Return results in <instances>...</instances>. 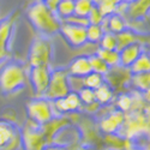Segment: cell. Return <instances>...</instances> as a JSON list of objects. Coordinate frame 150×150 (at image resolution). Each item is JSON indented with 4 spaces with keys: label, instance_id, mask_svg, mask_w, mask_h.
Instances as JSON below:
<instances>
[{
    "label": "cell",
    "instance_id": "obj_1",
    "mask_svg": "<svg viewBox=\"0 0 150 150\" xmlns=\"http://www.w3.org/2000/svg\"><path fill=\"white\" fill-rule=\"evenodd\" d=\"M27 16L31 25L42 36L49 37L60 31L61 19L42 0H36L29 6Z\"/></svg>",
    "mask_w": 150,
    "mask_h": 150
},
{
    "label": "cell",
    "instance_id": "obj_2",
    "mask_svg": "<svg viewBox=\"0 0 150 150\" xmlns=\"http://www.w3.org/2000/svg\"><path fill=\"white\" fill-rule=\"evenodd\" d=\"M27 83V72L18 61H8L0 69V91L15 94L22 90Z\"/></svg>",
    "mask_w": 150,
    "mask_h": 150
},
{
    "label": "cell",
    "instance_id": "obj_3",
    "mask_svg": "<svg viewBox=\"0 0 150 150\" xmlns=\"http://www.w3.org/2000/svg\"><path fill=\"white\" fill-rule=\"evenodd\" d=\"M53 57V46L47 36H37L31 42L28 61L30 67L34 66H49Z\"/></svg>",
    "mask_w": 150,
    "mask_h": 150
},
{
    "label": "cell",
    "instance_id": "obj_4",
    "mask_svg": "<svg viewBox=\"0 0 150 150\" xmlns=\"http://www.w3.org/2000/svg\"><path fill=\"white\" fill-rule=\"evenodd\" d=\"M71 91L70 74L66 69H55L51 72V81L43 97L54 101L57 98L66 96Z\"/></svg>",
    "mask_w": 150,
    "mask_h": 150
},
{
    "label": "cell",
    "instance_id": "obj_5",
    "mask_svg": "<svg viewBox=\"0 0 150 150\" xmlns=\"http://www.w3.org/2000/svg\"><path fill=\"white\" fill-rule=\"evenodd\" d=\"M145 113L143 110H131L125 113V120L118 132L124 139H132L136 138L145 131Z\"/></svg>",
    "mask_w": 150,
    "mask_h": 150
},
{
    "label": "cell",
    "instance_id": "obj_6",
    "mask_svg": "<svg viewBox=\"0 0 150 150\" xmlns=\"http://www.w3.org/2000/svg\"><path fill=\"white\" fill-rule=\"evenodd\" d=\"M22 132V148L23 150H42L47 141L42 132L41 125L28 119L21 129Z\"/></svg>",
    "mask_w": 150,
    "mask_h": 150
},
{
    "label": "cell",
    "instance_id": "obj_7",
    "mask_svg": "<svg viewBox=\"0 0 150 150\" xmlns=\"http://www.w3.org/2000/svg\"><path fill=\"white\" fill-rule=\"evenodd\" d=\"M27 113L30 120L35 121L39 125H43L51 120L55 113L53 109V103L51 100L43 96L35 97L27 105Z\"/></svg>",
    "mask_w": 150,
    "mask_h": 150
},
{
    "label": "cell",
    "instance_id": "obj_8",
    "mask_svg": "<svg viewBox=\"0 0 150 150\" xmlns=\"http://www.w3.org/2000/svg\"><path fill=\"white\" fill-rule=\"evenodd\" d=\"M22 148V132L8 119H0V150H19Z\"/></svg>",
    "mask_w": 150,
    "mask_h": 150
},
{
    "label": "cell",
    "instance_id": "obj_9",
    "mask_svg": "<svg viewBox=\"0 0 150 150\" xmlns=\"http://www.w3.org/2000/svg\"><path fill=\"white\" fill-rule=\"evenodd\" d=\"M86 27L77 25V24L61 22L60 34L65 39V41L73 48H79L86 43Z\"/></svg>",
    "mask_w": 150,
    "mask_h": 150
},
{
    "label": "cell",
    "instance_id": "obj_10",
    "mask_svg": "<svg viewBox=\"0 0 150 150\" xmlns=\"http://www.w3.org/2000/svg\"><path fill=\"white\" fill-rule=\"evenodd\" d=\"M124 120H125V113L113 106L112 109L107 110L106 113H103L100 117L98 127L106 134L118 133Z\"/></svg>",
    "mask_w": 150,
    "mask_h": 150
},
{
    "label": "cell",
    "instance_id": "obj_11",
    "mask_svg": "<svg viewBox=\"0 0 150 150\" xmlns=\"http://www.w3.org/2000/svg\"><path fill=\"white\" fill-rule=\"evenodd\" d=\"M51 72L52 70L49 66H34L30 67L29 71V79L31 83V86L34 89L35 96L41 97L45 95L49 81H51Z\"/></svg>",
    "mask_w": 150,
    "mask_h": 150
},
{
    "label": "cell",
    "instance_id": "obj_12",
    "mask_svg": "<svg viewBox=\"0 0 150 150\" xmlns=\"http://www.w3.org/2000/svg\"><path fill=\"white\" fill-rule=\"evenodd\" d=\"M52 103L55 115L72 113V112H77L83 108V103L81 101L78 91H73V90H71L64 97L54 100V101H52Z\"/></svg>",
    "mask_w": 150,
    "mask_h": 150
},
{
    "label": "cell",
    "instance_id": "obj_13",
    "mask_svg": "<svg viewBox=\"0 0 150 150\" xmlns=\"http://www.w3.org/2000/svg\"><path fill=\"white\" fill-rule=\"evenodd\" d=\"M70 124H71L70 118L62 114V115H54L49 121L41 125V129H42V132L45 134V138L47 141V144L54 142V138L57 137V134L62 129L69 126Z\"/></svg>",
    "mask_w": 150,
    "mask_h": 150
},
{
    "label": "cell",
    "instance_id": "obj_14",
    "mask_svg": "<svg viewBox=\"0 0 150 150\" xmlns=\"http://www.w3.org/2000/svg\"><path fill=\"white\" fill-rule=\"evenodd\" d=\"M131 74L132 73L129 67L118 65L114 67H109L108 72L105 74V81L114 89L117 86H121L125 83H130Z\"/></svg>",
    "mask_w": 150,
    "mask_h": 150
},
{
    "label": "cell",
    "instance_id": "obj_15",
    "mask_svg": "<svg viewBox=\"0 0 150 150\" xmlns=\"http://www.w3.org/2000/svg\"><path fill=\"white\" fill-rule=\"evenodd\" d=\"M16 21V15L8 16L0 22V62H3L7 57V46Z\"/></svg>",
    "mask_w": 150,
    "mask_h": 150
},
{
    "label": "cell",
    "instance_id": "obj_16",
    "mask_svg": "<svg viewBox=\"0 0 150 150\" xmlns=\"http://www.w3.org/2000/svg\"><path fill=\"white\" fill-rule=\"evenodd\" d=\"M143 52V46L142 43L138 42H133L126 47H124L122 49L119 51V55H120V65L124 67H129L133 64Z\"/></svg>",
    "mask_w": 150,
    "mask_h": 150
},
{
    "label": "cell",
    "instance_id": "obj_17",
    "mask_svg": "<svg viewBox=\"0 0 150 150\" xmlns=\"http://www.w3.org/2000/svg\"><path fill=\"white\" fill-rule=\"evenodd\" d=\"M67 72H69L70 76L79 77V78H83L88 73H90L91 66H90V61H89V55L76 57L71 61V64L69 65Z\"/></svg>",
    "mask_w": 150,
    "mask_h": 150
},
{
    "label": "cell",
    "instance_id": "obj_18",
    "mask_svg": "<svg viewBox=\"0 0 150 150\" xmlns=\"http://www.w3.org/2000/svg\"><path fill=\"white\" fill-rule=\"evenodd\" d=\"M150 10V0H134L127 6L126 16L132 21H138L144 17Z\"/></svg>",
    "mask_w": 150,
    "mask_h": 150
},
{
    "label": "cell",
    "instance_id": "obj_19",
    "mask_svg": "<svg viewBox=\"0 0 150 150\" xmlns=\"http://www.w3.org/2000/svg\"><path fill=\"white\" fill-rule=\"evenodd\" d=\"M95 100L101 106L110 105L112 101L114 100V90H113V88H112L108 83L105 82L102 85H100L97 89H95Z\"/></svg>",
    "mask_w": 150,
    "mask_h": 150
},
{
    "label": "cell",
    "instance_id": "obj_20",
    "mask_svg": "<svg viewBox=\"0 0 150 150\" xmlns=\"http://www.w3.org/2000/svg\"><path fill=\"white\" fill-rule=\"evenodd\" d=\"M131 85L133 89L143 93L150 86V71L146 72H138V73H132L131 79H130Z\"/></svg>",
    "mask_w": 150,
    "mask_h": 150
},
{
    "label": "cell",
    "instance_id": "obj_21",
    "mask_svg": "<svg viewBox=\"0 0 150 150\" xmlns=\"http://www.w3.org/2000/svg\"><path fill=\"white\" fill-rule=\"evenodd\" d=\"M100 58H101L109 67H114L120 65V55L119 51L117 49H103V48H97L95 52Z\"/></svg>",
    "mask_w": 150,
    "mask_h": 150
},
{
    "label": "cell",
    "instance_id": "obj_22",
    "mask_svg": "<svg viewBox=\"0 0 150 150\" xmlns=\"http://www.w3.org/2000/svg\"><path fill=\"white\" fill-rule=\"evenodd\" d=\"M117 35V51H120L133 42H138V35L131 29H124L122 31L115 34Z\"/></svg>",
    "mask_w": 150,
    "mask_h": 150
},
{
    "label": "cell",
    "instance_id": "obj_23",
    "mask_svg": "<svg viewBox=\"0 0 150 150\" xmlns=\"http://www.w3.org/2000/svg\"><path fill=\"white\" fill-rule=\"evenodd\" d=\"M107 27H108V31L118 34L124 29H126V21L124 19L121 15L113 13L110 16H107Z\"/></svg>",
    "mask_w": 150,
    "mask_h": 150
},
{
    "label": "cell",
    "instance_id": "obj_24",
    "mask_svg": "<svg viewBox=\"0 0 150 150\" xmlns=\"http://www.w3.org/2000/svg\"><path fill=\"white\" fill-rule=\"evenodd\" d=\"M130 71H131V73L150 71V53L142 52V54L137 58V60L130 66Z\"/></svg>",
    "mask_w": 150,
    "mask_h": 150
},
{
    "label": "cell",
    "instance_id": "obj_25",
    "mask_svg": "<svg viewBox=\"0 0 150 150\" xmlns=\"http://www.w3.org/2000/svg\"><path fill=\"white\" fill-rule=\"evenodd\" d=\"M74 3H76V0H60L55 10L58 17L64 21L72 16L74 13Z\"/></svg>",
    "mask_w": 150,
    "mask_h": 150
},
{
    "label": "cell",
    "instance_id": "obj_26",
    "mask_svg": "<svg viewBox=\"0 0 150 150\" xmlns=\"http://www.w3.org/2000/svg\"><path fill=\"white\" fill-rule=\"evenodd\" d=\"M83 81V86H86V88H90V89H97L100 85H102L106 81H105V76L101 73H97L91 71L90 73H88L85 77L82 78Z\"/></svg>",
    "mask_w": 150,
    "mask_h": 150
},
{
    "label": "cell",
    "instance_id": "obj_27",
    "mask_svg": "<svg viewBox=\"0 0 150 150\" xmlns=\"http://www.w3.org/2000/svg\"><path fill=\"white\" fill-rule=\"evenodd\" d=\"M85 30H86V42L95 43V45L96 43L98 45L101 37L105 34L102 27L100 24H88Z\"/></svg>",
    "mask_w": 150,
    "mask_h": 150
},
{
    "label": "cell",
    "instance_id": "obj_28",
    "mask_svg": "<svg viewBox=\"0 0 150 150\" xmlns=\"http://www.w3.org/2000/svg\"><path fill=\"white\" fill-rule=\"evenodd\" d=\"M132 103H133L132 93H121V94H119V96L115 100L114 107L122 110L124 113H127L132 108Z\"/></svg>",
    "mask_w": 150,
    "mask_h": 150
},
{
    "label": "cell",
    "instance_id": "obj_29",
    "mask_svg": "<svg viewBox=\"0 0 150 150\" xmlns=\"http://www.w3.org/2000/svg\"><path fill=\"white\" fill-rule=\"evenodd\" d=\"M89 61H90L91 71H94V72L101 73V74H103V76H105V74L108 72V70H109V66L96 53L89 55Z\"/></svg>",
    "mask_w": 150,
    "mask_h": 150
},
{
    "label": "cell",
    "instance_id": "obj_30",
    "mask_svg": "<svg viewBox=\"0 0 150 150\" xmlns=\"http://www.w3.org/2000/svg\"><path fill=\"white\" fill-rule=\"evenodd\" d=\"M94 3L93 0H76L74 3V13L79 17H86L89 15L90 10L93 8Z\"/></svg>",
    "mask_w": 150,
    "mask_h": 150
},
{
    "label": "cell",
    "instance_id": "obj_31",
    "mask_svg": "<svg viewBox=\"0 0 150 150\" xmlns=\"http://www.w3.org/2000/svg\"><path fill=\"white\" fill-rule=\"evenodd\" d=\"M98 47L103 49H117V35L114 33L106 31L98 42Z\"/></svg>",
    "mask_w": 150,
    "mask_h": 150
},
{
    "label": "cell",
    "instance_id": "obj_32",
    "mask_svg": "<svg viewBox=\"0 0 150 150\" xmlns=\"http://www.w3.org/2000/svg\"><path fill=\"white\" fill-rule=\"evenodd\" d=\"M78 95L81 97V101H82L83 106L96 101L95 100V90L90 89V88H86V86H83V88H81L78 90Z\"/></svg>",
    "mask_w": 150,
    "mask_h": 150
},
{
    "label": "cell",
    "instance_id": "obj_33",
    "mask_svg": "<svg viewBox=\"0 0 150 150\" xmlns=\"http://www.w3.org/2000/svg\"><path fill=\"white\" fill-rule=\"evenodd\" d=\"M98 10L101 11V13L107 17V16H110L115 13V8H117V3L114 1V0H105V1H102L100 5H97Z\"/></svg>",
    "mask_w": 150,
    "mask_h": 150
},
{
    "label": "cell",
    "instance_id": "obj_34",
    "mask_svg": "<svg viewBox=\"0 0 150 150\" xmlns=\"http://www.w3.org/2000/svg\"><path fill=\"white\" fill-rule=\"evenodd\" d=\"M86 18L89 21V24H101L105 16L101 13V11L98 10V7L96 5H94L89 12V15L86 16Z\"/></svg>",
    "mask_w": 150,
    "mask_h": 150
},
{
    "label": "cell",
    "instance_id": "obj_35",
    "mask_svg": "<svg viewBox=\"0 0 150 150\" xmlns=\"http://www.w3.org/2000/svg\"><path fill=\"white\" fill-rule=\"evenodd\" d=\"M64 21L69 22V23L77 24V25H82V27H86L89 24V21L86 17H79V16H76V15H72V16H70L69 18H66Z\"/></svg>",
    "mask_w": 150,
    "mask_h": 150
},
{
    "label": "cell",
    "instance_id": "obj_36",
    "mask_svg": "<svg viewBox=\"0 0 150 150\" xmlns=\"http://www.w3.org/2000/svg\"><path fill=\"white\" fill-rule=\"evenodd\" d=\"M144 113H145V119H146L144 134L150 139V103H146V106L144 108Z\"/></svg>",
    "mask_w": 150,
    "mask_h": 150
},
{
    "label": "cell",
    "instance_id": "obj_37",
    "mask_svg": "<svg viewBox=\"0 0 150 150\" xmlns=\"http://www.w3.org/2000/svg\"><path fill=\"white\" fill-rule=\"evenodd\" d=\"M42 150H69V149H67V146L64 145V144L52 142V143L46 144V146H45Z\"/></svg>",
    "mask_w": 150,
    "mask_h": 150
},
{
    "label": "cell",
    "instance_id": "obj_38",
    "mask_svg": "<svg viewBox=\"0 0 150 150\" xmlns=\"http://www.w3.org/2000/svg\"><path fill=\"white\" fill-rule=\"evenodd\" d=\"M83 108L88 112V113H97L98 109L101 108V105H100L97 101H94V102H91L89 105H84Z\"/></svg>",
    "mask_w": 150,
    "mask_h": 150
},
{
    "label": "cell",
    "instance_id": "obj_39",
    "mask_svg": "<svg viewBox=\"0 0 150 150\" xmlns=\"http://www.w3.org/2000/svg\"><path fill=\"white\" fill-rule=\"evenodd\" d=\"M42 1L51 8L52 11H54L55 12V10H57V6H58V4H59V1L60 0H42Z\"/></svg>",
    "mask_w": 150,
    "mask_h": 150
},
{
    "label": "cell",
    "instance_id": "obj_40",
    "mask_svg": "<svg viewBox=\"0 0 150 150\" xmlns=\"http://www.w3.org/2000/svg\"><path fill=\"white\" fill-rule=\"evenodd\" d=\"M143 94V97H144V100H145V102L146 103H150V86L145 90V91H143L142 93Z\"/></svg>",
    "mask_w": 150,
    "mask_h": 150
},
{
    "label": "cell",
    "instance_id": "obj_41",
    "mask_svg": "<svg viewBox=\"0 0 150 150\" xmlns=\"http://www.w3.org/2000/svg\"><path fill=\"white\" fill-rule=\"evenodd\" d=\"M102 1H105V0H93V3H94V5H100V4H101Z\"/></svg>",
    "mask_w": 150,
    "mask_h": 150
},
{
    "label": "cell",
    "instance_id": "obj_42",
    "mask_svg": "<svg viewBox=\"0 0 150 150\" xmlns=\"http://www.w3.org/2000/svg\"><path fill=\"white\" fill-rule=\"evenodd\" d=\"M122 1H125V3H127V4H130V3H133L134 0H122Z\"/></svg>",
    "mask_w": 150,
    "mask_h": 150
},
{
    "label": "cell",
    "instance_id": "obj_43",
    "mask_svg": "<svg viewBox=\"0 0 150 150\" xmlns=\"http://www.w3.org/2000/svg\"><path fill=\"white\" fill-rule=\"evenodd\" d=\"M114 1H115V3L118 4V3H120V1H122V0H114Z\"/></svg>",
    "mask_w": 150,
    "mask_h": 150
},
{
    "label": "cell",
    "instance_id": "obj_44",
    "mask_svg": "<svg viewBox=\"0 0 150 150\" xmlns=\"http://www.w3.org/2000/svg\"><path fill=\"white\" fill-rule=\"evenodd\" d=\"M110 150H113V149H110Z\"/></svg>",
    "mask_w": 150,
    "mask_h": 150
}]
</instances>
